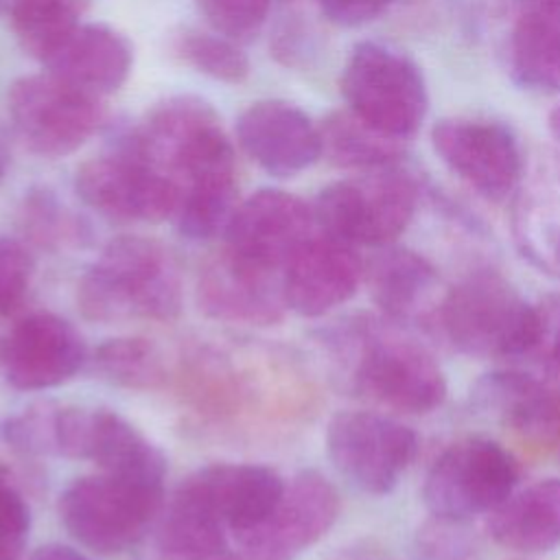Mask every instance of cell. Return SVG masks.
Returning <instances> with one entry per match:
<instances>
[{
    "label": "cell",
    "mask_w": 560,
    "mask_h": 560,
    "mask_svg": "<svg viewBox=\"0 0 560 560\" xmlns=\"http://www.w3.org/2000/svg\"><path fill=\"white\" fill-rule=\"evenodd\" d=\"M319 341L339 385L385 409L424 416L446 400V374L433 352L383 315L357 313L322 330Z\"/></svg>",
    "instance_id": "1"
},
{
    "label": "cell",
    "mask_w": 560,
    "mask_h": 560,
    "mask_svg": "<svg viewBox=\"0 0 560 560\" xmlns=\"http://www.w3.org/2000/svg\"><path fill=\"white\" fill-rule=\"evenodd\" d=\"M182 302V276L171 249L140 234L109 241L77 284L79 311L101 324L173 322Z\"/></svg>",
    "instance_id": "2"
},
{
    "label": "cell",
    "mask_w": 560,
    "mask_h": 560,
    "mask_svg": "<svg viewBox=\"0 0 560 560\" xmlns=\"http://www.w3.org/2000/svg\"><path fill=\"white\" fill-rule=\"evenodd\" d=\"M435 322L455 350L490 361L538 354L545 332L542 306L488 267L442 293Z\"/></svg>",
    "instance_id": "3"
},
{
    "label": "cell",
    "mask_w": 560,
    "mask_h": 560,
    "mask_svg": "<svg viewBox=\"0 0 560 560\" xmlns=\"http://www.w3.org/2000/svg\"><path fill=\"white\" fill-rule=\"evenodd\" d=\"M420 201L418 179L398 164L361 171L319 190L315 223L354 247H385L411 225Z\"/></svg>",
    "instance_id": "4"
},
{
    "label": "cell",
    "mask_w": 560,
    "mask_h": 560,
    "mask_svg": "<svg viewBox=\"0 0 560 560\" xmlns=\"http://www.w3.org/2000/svg\"><path fill=\"white\" fill-rule=\"evenodd\" d=\"M164 483L98 472L74 479L59 497L68 534L85 549L109 556L138 545L162 514Z\"/></svg>",
    "instance_id": "5"
},
{
    "label": "cell",
    "mask_w": 560,
    "mask_h": 560,
    "mask_svg": "<svg viewBox=\"0 0 560 560\" xmlns=\"http://www.w3.org/2000/svg\"><path fill=\"white\" fill-rule=\"evenodd\" d=\"M144 155L182 190L184 186L236 173V155L217 112L199 96H168L136 127Z\"/></svg>",
    "instance_id": "6"
},
{
    "label": "cell",
    "mask_w": 560,
    "mask_h": 560,
    "mask_svg": "<svg viewBox=\"0 0 560 560\" xmlns=\"http://www.w3.org/2000/svg\"><path fill=\"white\" fill-rule=\"evenodd\" d=\"M74 188L85 206L118 223H160L175 217L179 190L142 151L136 129L122 131L112 147L83 162Z\"/></svg>",
    "instance_id": "7"
},
{
    "label": "cell",
    "mask_w": 560,
    "mask_h": 560,
    "mask_svg": "<svg viewBox=\"0 0 560 560\" xmlns=\"http://www.w3.org/2000/svg\"><path fill=\"white\" fill-rule=\"evenodd\" d=\"M341 94L350 112L402 140L420 129L429 109L420 68L405 52L378 42L352 48L341 72Z\"/></svg>",
    "instance_id": "8"
},
{
    "label": "cell",
    "mask_w": 560,
    "mask_h": 560,
    "mask_svg": "<svg viewBox=\"0 0 560 560\" xmlns=\"http://www.w3.org/2000/svg\"><path fill=\"white\" fill-rule=\"evenodd\" d=\"M518 483V464L499 442L468 435L448 444L429 466L422 503L435 518L468 523L490 514Z\"/></svg>",
    "instance_id": "9"
},
{
    "label": "cell",
    "mask_w": 560,
    "mask_h": 560,
    "mask_svg": "<svg viewBox=\"0 0 560 560\" xmlns=\"http://www.w3.org/2000/svg\"><path fill=\"white\" fill-rule=\"evenodd\" d=\"M7 107L22 144L42 158H63L83 147L105 122L101 96L48 70L11 83Z\"/></svg>",
    "instance_id": "10"
},
{
    "label": "cell",
    "mask_w": 560,
    "mask_h": 560,
    "mask_svg": "<svg viewBox=\"0 0 560 560\" xmlns=\"http://www.w3.org/2000/svg\"><path fill=\"white\" fill-rule=\"evenodd\" d=\"M326 451L337 472L357 490L389 494L418 453V435L378 411H339L326 429Z\"/></svg>",
    "instance_id": "11"
},
{
    "label": "cell",
    "mask_w": 560,
    "mask_h": 560,
    "mask_svg": "<svg viewBox=\"0 0 560 560\" xmlns=\"http://www.w3.org/2000/svg\"><path fill=\"white\" fill-rule=\"evenodd\" d=\"M57 455L90 459L103 472L164 483L166 455L129 420L105 407H59Z\"/></svg>",
    "instance_id": "12"
},
{
    "label": "cell",
    "mask_w": 560,
    "mask_h": 560,
    "mask_svg": "<svg viewBox=\"0 0 560 560\" xmlns=\"http://www.w3.org/2000/svg\"><path fill=\"white\" fill-rule=\"evenodd\" d=\"M438 158L477 195L508 199L521 182L523 155L510 127L490 118L451 116L431 129Z\"/></svg>",
    "instance_id": "13"
},
{
    "label": "cell",
    "mask_w": 560,
    "mask_h": 560,
    "mask_svg": "<svg viewBox=\"0 0 560 560\" xmlns=\"http://www.w3.org/2000/svg\"><path fill=\"white\" fill-rule=\"evenodd\" d=\"M341 499L337 488L317 470H302L258 525L234 534L249 560H295L337 523Z\"/></svg>",
    "instance_id": "14"
},
{
    "label": "cell",
    "mask_w": 560,
    "mask_h": 560,
    "mask_svg": "<svg viewBox=\"0 0 560 560\" xmlns=\"http://www.w3.org/2000/svg\"><path fill=\"white\" fill-rule=\"evenodd\" d=\"M315 230L313 206L287 190L262 188L236 206L223 232V249L252 267L282 273Z\"/></svg>",
    "instance_id": "15"
},
{
    "label": "cell",
    "mask_w": 560,
    "mask_h": 560,
    "mask_svg": "<svg viewBox=\"0 0 560 560\" xmlns=\"http://www.w3.org/2000/svg\"><path fill=\"white\" fill-rule=\"evenodd\" d=\"M470 409L536 446L560 442V378L551 383L525 370H494L468 394Z\"/></svg>",
    "instance_id": "16"
},
{
    "label": "cell",
    "mask_w": 560,
    "mask_h": 560,
    "mask_svg": "<svg viewBox=\"0 0 560 560\" xmlns=\"http://www.w3.org/2000/svg\"><path fill=\"white\" fill-rule=\"evenodd\" d=\"M365 260L357 247L315 230L282 271L287 308L302 317H322L346 304L363 282Z\"/></svg>",
    "instance_id": "17"
},
{
    "label": "cell",
    "mask_w": 560,
    "mask_h": 560,
    "mask_svg": "<svg viewBox=\"0 0 560 560\" xmlns=\"http://www.w3.org/2000/svg\"><path fill=\"white\" fill-rule=\"evenodd\" d=\"M83 335L55 313L20 319L2 341L7 381L20 392H39L70 381L85 363Z\"/></svg>",
    "instance_id": "18"
},
{
    "label": "cell",
    "mask_w": 560,
    "mask_h": 560,
    "mask_svg": "<svg viewBox=\"0 0 560 560\" xmlns=\"http://www.w3.org/2000/svg\"><path fill=\"white\" fill-rule=\"evenodd\" d=\"M197 304L217 322L273 326L287 311L282 273L252 267L221 249L199 271Z\"/></svg>",
    "instance_id": "19"
},
{
    "label": "cell",
    "mask_w": 560,
    "mask_h": 560,
    "mask_svg": "<svg viewBox=\"0 0 560 560\" xmlns=\"http://www.w3.org/2000/svg\"><path fill=\"white\" fill-rule=\"evenodd\" d=\"M284 483L269 466L212 464L188 475L175 494L217 516L232 534H241L269 516Z\"/></svg>",
    "instance_id": "20"
},
{
    "label": "cell",
    "mask_w": 560,
    "mask_h": 560,
    "mask_svg": "<svg viewBox=\"0 0 560 560\" xmlns=\"http://www.w3.org/2000/svg\"><path fill=\"white\" fill-rule=\"evenodd\" d=\"M236 140L273 177H293L322 158L319 125L287 101H256L243 109Z\"/></svg>",
    "instance_id": "21"
},
{
    "label": "cell",
    "mask_w": 560,
    "mask_h": 560,
    "mask_svg": "<svg viewBox=\"0 0 560 560\" xmlns=\"http://www.w3.org/2000/svg\"><path fill=\"white\" fill-rule=\"evenodd\" d=\"M363 282L383 317L409 326L438 313L440 273L420 252L402 245L376 247L365 260Z\"/></svg>",
    "instance_id": "22"
},
{
    "label": "cell",
    "mask_w": 560,
    "mask_h": 560,
    "mask_svg": "<svg viewBox=\"0 0 560 560\" xmlns=\"http://www.w3.org/2000/svg\"><path fill=\"white\" fill-rule=\"evenodd\" d=\"M175 381L184 402L212 422H234L254 409L260 396L252 372L210 346L182 357Z\"/></svg>",
    "instance_id": "23"
},
{
    "label": "cell",
    "mask_w": 560,
    "mask_h": 560,
    "mask_svg": "<svg viewBox=\"0 0 560 560\" xmlns=\"http://www.w3.org/2000/svg\"><path fill=\"white\" fill-rule=\"evenodd\" d=\"M46 70L90 94L116 92L133 66L131 42L107 24H81L44 63Z\"/></svg>",
    "instance_id": "24"
},
{
    "label": "cell",
    "mask_w": 560,
    "mask_h": 560,
    "mask_svg": "<svg viewBox=\"0 0 560 560\" xmlns=\"http://www.w3.org/2000/svg\"><path fill=\"white\" fill-rule=\"evenodd\" d=\"M492 540L518 556L549 553L560 545V479L545 477L514 492L488 514Z\"/></svg>",
    "instance_id": "25"
},
{
    "label": "cell",
    "mask_w": 560,
    "mask_h": 560,
    "mask_svg": "<svg viewBox=\"0 0 560 560\" xmlns=\"http://www.w3.org/2000/svg\"><path fill=\"white\" fill-rule=\"evenodd\" d=\"M508 72L534 94H560V0L525 2L508 37Z\"/></svg>",
    "instance_id": "26"
},
{
    "label": "cell",
    "mask_w": 560,
    "mask_h": 560,
    "mask_svg": "<svg viewBox=\"0 0 560 560\" xmlns=\"http://www.w3.org/2000/svg\"><path fill=\"white\" fill-rule=\"evenodd\" d=\"M322 158L339 168L370 171L398 164L405 155L402 138L389 136L378 127L365 122L354 112H330L319 125Z\"/></svg>",
    "instance_id": "27"
},
{
    "label": "cell",
    "mask_w": 560,
    "mask_h": 560,
    "mask_svg": "<svg viewBox=\"0 0 560 560\" xmlns=\"http://www.w3.org/2000/svg\"><path fill=\"white\" fill-rule=\"evenodd\" d=\"M155 545L162 560H219L228 553L225 525L175 492L158 521Z\"/></svg>",
    "instance_id": "28"
},
{
    "label": "cell",
    "mask_w": 560,
    "mask_h": 560,
    "mask_svg": "<svg viewBox=\"0 0 560 560\" xmlns=\"http://www.w3.org/2000/svg\"><path fill=\"white\" fill-rule=\"evenodd\" d=\"M92 0H13L11 26L20 48L46 63L81 26Z\"/></svg>",
    "instance_id": "29"
},
{
    "label": "cell",
    "mask_w": 560,
    "mask_h": 560,
    "mask_svg": "<svg viewBox=\"0 0 560 560\" xmlns=\"http://www.w3.org/2000/svg\"><path fill=\"white\" fill-rule=\"evenodd\" d=\"M96 372L112 385L149 392L168 383L164 352L144 337H116L101 343L92 359Z\"/></svg>",
    "instance_id": "30"
},
{
    "label": "cell",
    "mask_w": 560,
    "mask_h": 560,
    "mask_svg": "<svg viewBox=\"0 0 560 560\" xmlns=\"http://www.w3.org/2000/svg\"><path fill=\"white\" fill-rule=\"evenodd\" d=\"M512 232L518 252L538 271L560 280V199L523 192L514 206Z\"/></svg>",
    "instance_id": "31"
},
{
    "label": "cell",
    "mask_w": 560,
    "mask_h": 560,
    "mask_svg": "<svg viewBox=\"0 0 560 560\" xmlns=\"http://www.w3.org/2000/svg\"><path fill=\"white\" fill-rule=\"evenodd\" d=\"M238 201V182L234 175H219L188 184L179 190L175 210L177 230L190 241H206L225 232Z\"/></svg>",
    "instance_id": "32"
},
{
    "label": "cell",
    "mask_w": 560,
    "mask_h": 560,
    "mask_svg": "<svg viewBox=\"0 0 560 560\" xmlns=\"http://www.w3.org/2000/svg\"><path fill=\"white\" fill-rule=\"evenodd\" d=\"M171 52L192 70L223 83H243L249 77V59L241 44L199 28H179L171 39Z\"/></svg>",
    "instance_id": "33"
},
{
    "label": "cell",
    "mask_w": 560,
    "mask_h": 560,
    "mask_svg": "<svg viewBox=\"0 0 560 560\" xmlns=\"http://www.w3.org/2000/svg\"><path fill=\"white\" fill-rule=\"evenodd\" d=\"M20 223L28 241L48 249L81 245L88 238L85 223L44 188L31 190L24 197Z\"/></svg>",
    "instance_id": "34"
},
{
    "label": "cell",
    "mask_w": 560,
    "mask_h": 560,
    "mask_svg": "<svg viewBox=\"0 0 560 560\" xmlns=\"http://www.w3.org/2000/svg\"><path fill=\"white\" fill-rule=\"evenodd\" d=\"M271 0H199L210 28L236 44L252 42L265 26Z\"/></svg>",
    "instance_id": "35"
},
{
    "label": "cell",
    "mask_w": 560,
    "mask_h": 560,
    "mask_svg": "<svg viewBox=\"0 0 560 560\" xmlns=\"http://www.w3.org/2000/svg\"><path fill=\"white\" fill-rule=\"evenodd\" d=\"M59 407L44 400L28 405L22 413L11 416L2 427V438L22 455H57L55 424Z\"/></svg>",
    "instance_id": "36"
},
{
    "label": "cell",
    "mask_w": 560,
    "mask_h": 560,
    "mask_svg": "<svg viewBox=\"0 0 560 560\" xmlns=\"http://www.w3.org/2000/svg\"><path fill=\"white\" fill-rule=\"evenodd\" d=\"M31 532V508L11 470L0 464V556L18 560Z\"/></svg>",
    "instance_id": "37"
},
{
    "label": "cell",
    "mask_w": 560,
    "mask_h": 560,
    "mask_svg": "<svg viewBox=\"0 0 560 560\" xmlns=\"http://www.w3.org/2000/svg\"><path fill=\"white\" fill-rule=\"evenodd\" d=\"M422 560H472L477 542L466 532V523L431 516L416 538Z\"/></svg>",
    "instance_id": "38"
},
{
    "label": "cell",
    "mask_w": 560,
    "mask_h": 560,
    "mask_svg": "<svg viewBox=\"0 0 560 560\" xmlns=\"http://www.w3.org/2000/svg\"><path fill=\"white\" fill-rule=\"evenodd\" d=\"M35 260L18 238L0 234V315L15 308L28 291Z\"/></svg>",
    "instance_id": "39"
},
{
    "label": "cell",
    "mask_w": 560,
    "mask_h": 560,
    "mask_svg": "<svg viewBox=\"0 0 560 560\" xmlns=\"http://www.w3.org/2000/svg\"><path fill=\"white\" fill-rule=\"evenodd\" d=\"M392 0H317L322 15L343 28L363 26L376 20Z\"/></svg>",
    "instance_id": "40"
},
{
    "label": "cell",
    "mask_w": 560,
    "mask_h": 560,
    "mask_svg": "<svg viewBox=\"0 0 560 560\" xmlns=\"http://www.w3.org/2000/svg\"><path fill=\"white\" fill-rule=\"evenodd\" d=\"M545 315V332L538 354H545L549 368L560 378V300H551L549 304H540Z\"/></svg>",
    "instance_id": "41"
},
{
    "label": "cell",
    "mask_w": 560,
    "mask_h": 560,
    "mask_svg": "<svg viewBox=\"0 0 560 560\" xmlns=\"http://www.w3.org/2000/svg\"><path fill=\"white\" fill-rule=\"evenodd\" d=\"M326 560H385V558L376 547H372L368 542H357V545H348L343 549H337Z\"/></svg>",
    "instance_id": "42"
},
{
    "label": "cell",
    "mask_w": 560,
    "mask_h": 560,
    "mask_svg": "<svg viewBox=\"0 0 560 560\" xmlns=\"http://www.w3.org/2000/svg\"><path fill=\"white\" fill-rule=\"evenodd\" d=\"M31 560H90L88 556H83L81 551L72 549V547H66V545H59V542H50V545H44L39 547Z\"/></svg>",
    "instance_id": "43"
},
{
    "label": "cell",
    "mask_w": 560,
    "mask_h": 560,
    "mask_svg": "<svg viewBox=\"0 0 560 560\" xmlns=\"http://www.w3.org/2000/svg\"><path fill=\"white\" fill-rule=\"evenodd\" d=\"M549 131L553 133V138L560 142V105H556L549 112Z\"/></svg>",
    "instance_id": "44"
},
{
    "label": "cell",
    "mask_w": 560,
    "mask_h": 560,
    "mask_svg": "<svg viewBox=\"0 0 560 560\" xmlns=\"http://www.w3.org/2000/svg\"><path fill=\"white\" fill-rule=\"evenodd\" d=\"M7 162H9V155H7L4 144L0 142V179H2V175H4V171H7Z\"/></svg>",
    "instance_id": "45"
},
{
    "label": "cell",
    "mask_w": 560,
    "mask_h": 560,
    "mask_svg": "<svg viewBox=\"0 0 560 560\" xmlns=\"http://www.w3.org/2000/svg\"><path fill=\"white\" fill-rule=\"evenodd\" d=\"M219 560H249V558H245V556H230V553H223Z\"/></svg>",
    "instance_id": "46"
},
{
    "label": "cell",
    "mask_w": 560,
    "mask_h": 560,
    "mask_svg": "<svg viewBox=\"0 0 560 560\" xmlns=\"http://www.w3.org/2000/svg\"><path fill=\"white\" fill-rule=\"evenodd\" d=\"M0 363H2V341H0Z\"/></svg>",
    "instance_id": "47"
},
{
    "label": "cell",
    "mask_w": 560,
    "mask_h": 560,
    "mask_svg": "<svg viewBox=\"0 0 560 560\" xmlns=\"http://www.w3.org/2000/svg\"><path fill=\"white\" fill-rule=\"evenodd\" d=\"M523 2H542V0H523Z\"/></svg>",
    "instance_id": "48"
},
{
    "label": "cell",
    "mask_w": 560,
    "mask_h": 560,
    "mask_svg": "<svg viewBox=\"0 0 560 560\" xmlns=\"http://www.w3.org/2000/svg\"><path fill=\"white\" fill-rule=\"evenodd\" d=\"M0 560H13V558H4V556H0Z\"/></svg>",
    "instance_id": "49"
},
{
    "label": "cell",
    "mask_w": 560,
    "mask_h": 560,
    "mask_svg": "<svg viewBox=\"0 0 560 560\" xmlns=\"http://www.w3.org/2000/svg\"><path fill=\"white\" fill-rule=\"evenodd\" d=\"M516 560H527V558H516Z\"/></svg>",
    "instance_id": "50"
}]
</instances>
